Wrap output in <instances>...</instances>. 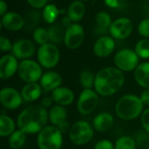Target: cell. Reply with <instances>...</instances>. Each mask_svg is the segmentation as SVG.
<instances>
[{"instance_id": "obj_1", "label": "cell", "mask_w": 149, "mask_h": 149, "mask_svg": "<svg viewBox=\"0 0 149 149\" xmlns=\"http://www.w3.org/2000/svg\"><path fill=\"white\" fill-rule=\"evenodd\" d=\"M49 120V113L41 105L29 106L18 115L17 127L26 134H38L46 127Z\"/></svg>"}, {"instance_id": "obj_2", "label": "cell", "mask_w": 149, "mask_h": 149, "mask_svg": "<svg viewBox=\"0 0 149 149\" xmlns=\"http://www.w3.org/2000/svg\"><path fill=\"white\" fill-rule=\"evenodd\" d=\"M125 83L122 71L114 66L105 67L95 75L94 89L99 95L108 97L116 93Z\"/></svg>"}, {"instance_id": "obj_3", "label": "cell", "mask_w": 149, "mask_h": 149, "mask_svg": "<svg viewBox=\"0 0 149 149\" xmlns=\"http://www.w3.org/2000/svg\"><path fill=\"white\" fill-rule=\"evenodd\" d=\"M144 104L140 97L134 94L122 96L115 105L116 115L124 120H132L142 114Z\"/></svg>"}, {"instance_id": "obj_4", "label": "cell", "mask_w": 149, "mask_h": 149, "mask_svg": "<svg viewBox=\"0 0 149 149\" xmlns=\"http://www.w3.org/2000/svg\"><path fill=\"white\" fill-rule=\"evenodd\" d=\"M62 132L54 126H46L38 134L37 143L39 149H60L63 144Z\"/></svg>"}, {"instance_id": "obj_5", "label": "cell", "mask_w": 149, "mask_h": 149, "mask_svg": "<svg viewBox=\"0 0 149 149\" xmlns=\"http://www.w3.org/2000/svg\"><path fill=\"white\" fill-rule=\"evenodd\" d=\"M37 58L42 67L52 69L58 64L60 52L56 45L49 42L38 47L37 51Z\"/></svg>"}, {"instance_id": "obj_6", "label": "cell", "mask_w": 149, "mask_h": 149, "mask_svg": "<svg viewBox=\"0 0 149 149\" xmlns=\"http://www.w3.org/2000/svg\"><path fill=\"white\" fill-rule=\"evenodd\" d=\"M93 128L84 120L75 122L69 130V138L71 141L77 146L87 144L93 137Z\"/></svg>"}, {"instance_id": "obj_7", "label": "cell", "mask_w": 149, "mask_h": 149, "mask_svg": "<svg viewBox=\"0 0 149 149\" xmlns=\"http://www.w3.org/2000/svg\"><path fill=\"white\" fill-rule=\"evenodd\" d=\"M140 58L134 50L129 48H123L118 51L113 58L115 67L125 72H132L139 65Z\"/></svg>"}, {"instance_id": "obj_8", "label": "cell", "mask_w": 149, "mask_h": 149, "mask_svg": "<svg viewBox=\"0 0 149 149\" xmlns=\"http://www.w3.org/2000/svg\"><path fill=\"white\" fill-rule=\"evenodd\" d=\"M42 66L38 62L32 59L21 60L18 65L17 73L19 78L26 83H36L40 80L42 73Z\"/></svg>"}, {"instance_id": "obj_9", "label": "cell", "mask_w": 149, "mask_h": 149, "mask_svg": "<svg viewBox=\"0 0 149 149\" xmlns=\"http://www.w3.org/2000/svg\"><path fill=\"white\" fill-rule=\"evenodd\" d=\"M100 102L99 94L92 89H84L78 99L77 107L81 114L87 115L95 111Z\"/></svg>"}, {"instance_id": "obj_10", "label": "cell", "mask_w": 149, "mask_h": 149, "mask_svg": "<svg viewBox=\"0 0 149 149\" xmlns=\"http://www.w3.org/2000/svg\"><path fill=\"white\" fill-rule=\"evenodd\" d=\"M134 31V24L130 18L126 17H119L113 21L108 29L109 35L116 40L127 38Z\"/></svg>"}, {"instance_id": "obj_11", "label": "cell", "mask_w": 149, "mask_h": 149, "mask_svg": "<svg viewBox=\"0 0 149 149\" xmlns=\"http://www.w3.org/2000/svg\"><path fill=\"white\" fill-rule=\"evenodd\" d=\"M85 39L84 27L79 23H72L65 29L64 44L71 50L78 49L81 46Z\"/></svg>"}, {"instance_id": "obj_12", "label": "cell", "mask_w": 149, "mask_h": 149, "mask_svg": "<svg viewBox=\"0 0 149 149\" xmlns=\"http://www.w3.org/2000/svg\"><path fill=\"white\" fill-rule=\"evenodd\" d=\"M36 52L37 50L34 41L29 38H19L13 43L11 54L17 59L24 60L31 58Z\"/></svg>"}, {"instance_id": "obj_13", "label": "cell", "mask_w": 149, "mask_h": 149, "mask_svg": "<svg viewBox=\"0 0 149 149\" xmlns=\"http://www.w3.org/2000/svg\"><path fill=\"white\" fill-rule=\"evenodd\" d=\"M49 120L52 125L58 128L62 133L70 130L67 121V111L63 106L55 105L49 111Z\"/></svg>"}, {"instance_id": "obj_14", "label": "cell", "mask_w": 149, "mask_h": 149, "mask_svg": "<svg viewBox=\"0 0 149 149\" xmlns=\"http://www.w3.org/2000/svg\"><path fill=\"white\" fill-rule=\"evenodd\" d=\"M116 46L115 39L110 35L99 37L93 44V51L98 58H107L110 56Z\"/></svg>"}, {"instance_id": "obj_15", "label": "cell", "mask_w": 149, "mask_h": 149, "mask_svg": "<svg viewBox=\"0 0 149 149\" xmlns=\"http://www.w3.org/2000/svg\"><path fill=\"white\" fill-rule=\"evenodd\" d=\"M0 102L3 107L9 110H15L23 102L21 93L12 87H4L0 92Z\"/></svg>"}, {"instance_id": "obj_16", "label": "cell", "mask_w": 149, "mask_h": 149, "mask_svg": "<svg viewBox=\"0 0 149 149\" xmlns=\"http://www.w3.org/2000/svg\"><path fill=\"white\" fill-rule=\"evenodd\" d=\"M19 63L12 54H5L0 59V78L8 79L17 72Z\"/></svg>"}, {"instance_id": "obj_17", "label": "cell", "mask_w": 149, "mask_h": 149, "mask_svg": "<svg viewBox=\"0 0 149 149\" xmlns=\"http://www.w3.org/2000/svg\"><path fill=\"white\" fill-rule=\"evenodd\" d=\"M1 25L9 31H18L24 27V17L14 11H7L1 17Z\"/></svg>"}, {"instance_id": "obj_18", "label": "cell", "mask_w": 149, "mask_h": 149, "mask_svg": "<svg viewBox=\"0 0 149 149\" xmlns=\"http://www.w3.org/2000/svg\"><path fill=\"white\" fill-rule=\"evenodd\" d=\"M40 86L45 92H53L55 89L61 86L62 77L54 71H49L43 73L40 80Z\"/></svg>"}, {"instance_id": "obj_19", "label": "cell", "mask_w": 149, "mask_h": 149, "mask_svg": "<svg viewBox=\"0 0 149 149\" xmlns=\"http://www.w3.org/2000/svg\"><path fill=\"white\" fill-rule=\"evenodd\" d=\"M52 97L57 105L63 107L71 105L74 100L73 92L70 88L65 86H59L52 92Z\"/></svg>"}, {"instance_id": "obj_20", "label": "cell", "mask_w": 149, "mask_h": 149, "mask_svg": "<svg viewBox=\"0 0 149 149\" xmlns=\"http://www.w3.org/2000/svg\"><path fill=\"white\" fill-rule=\"evenodd\" d=\"M113 122H114L113 116L110 113L104 112V113H100L93 119V128L96 131L104 133L112 128V127L113 126Z\"/></svg>"}, {"instance_id": "obj_21", "label": "cell", "mask_w": 149, "mask_h": 149, "mask_svg": "<svg viewBox=\"0 0 149 149\" xmlns=\"http://www.w3.org/2000/svg\"><path fill=\"white\" fill-rule=\"evenodd\" d=\"M86 14V6L84 2L79 0L72 1L67 7L66 16L72 23H79L83 19Z\"/></svg>"}, {"instance_id": "obj_22", "label": "cell", "mask_w": 149, "mask_h": 149, "mask_svg": "<svg viewBox=\"0 0 149 149\" xmlns=\"http://www.w3.org/2000/svg\"><path fill=\"white\" fill-rule=\"evenodd\" d=\"M42 87L40 84L27 83L21 90V96L25 102H33L39 99L42 93Z\"/></svg>"}, {"instance_id": "obj_23", "label": "cell", "mask_w": 149, "mask_h": 149, "mask_svg": "<svg viewBox=\"0 0 149 149\" xmlns=\"http://www.w3.org/2000/svg\"><path fill=\"white\" fill-rule=\"evenodd\" d=\"M134 79L137 84L144 89L149 88V62L140 63L134 70Z\"/></svg>"}, {"instance_id": "obj_24", "label": "cell", "mask_w": 149, "mask_h": 149, "mask_svg": "<svg viewBox=\"0 0 149 149\" xmlns=\"http://www.w3.org/2000/svg\"><path fill=\"white\" fill-rule=\"evenodd\" d=\"M65 29L66 28L62 24L54 23L52 24H50V26L47 28L50 43L58 45V44L64 42L65 35Z\"/></svg>"}, {"instance_id": "obj_25", "label": "cell", "mask_w": 149, "mask_h": 149, "mask_svg": "<svg viewBox=\"0 0 149 149\" xmlns=\"http://www.w3.org/2000/svg\"><path fill=\"white\" fill-rule=\"evenodd\" d=\"M43 18L42 13L39 12L38 10H28L24 16V29L26 31H34L36 28L38 27V24Z\"/></svg>"}, {"instance_id": "obj_26", "label": "cell", "mask_w": 149, "mask_h": 149, "mask_svg": "<svg viewBox=\"0 0 149 149\" xmlns=\"http://www.w3.org/2000/svg\"><path fill=\"white\" fill-rule=\"evenodd\" d=\"M63 12L62 10H59L56 4L54 3H48L42 10V17L43 20L49 24H52L56 23L58 16Z\"/></svg>"}, {"instance_id": "obj_27", "label": "cell", "mask_w": 149, "mask_h": 149, "mask_svg": "<svg viewBox=\"0 0 149 149\" xmlns=\"http://www.w3.org/2000/svg\"><path fill=\"white\" fill-rule=\"evenodd\" d=\"M15 123L8 115L2 114L0 116V136L7 137L15 132Z\"/></svg>"}, {"instance_id": "obj_28", "label": "cell", "mask_w": 149, "mask_h": 149, "mask_svg": "<svg viewBox=\"0 0 149 149\" xmlns=\"http://www.w3.org/2000/svg\"><path fill=\"white\" fill-rule=\"evenodd\" d=\"M27 139V134L18 129L9 136V146L11 149H20L24 147Z\"/></svg>"}, {"instance_id": "obj_29", "label": "cell", "mask_w": 149, "mask_h": 149, "mask_svg": "<svg viewBox=\"0 0 149 149\" xmlns=\"http://www.w3.org/2000/svg\"><path fill=\"white\" fill-rule=\"evenodd\" d=\"M95 22H96V26L102 29L108 30L113 23V20L109 13L104 10H100L95 15Z\"/></svg>"}, {"instance_id": "obj_30", "label": "cell", "mask_w": 149, "mask_h": 149, "mask_svg": "<svg viewBox=\"0 0 149 149\" xmlns=\"http://www.w3.org/2000/svg\"><path fill=\"white\" fill-rule=\"evenodd\" d=\"M32 39L35 42V44L40 45H45L49 43V35L47 29L44 27H38L32 31Z\"/></svg>"}, {"instance_id": "obj_31", "label": "cell", "mask_w": 149, "mask_h": 149, "mask_svg": "<svg viewBox=\"0 0 149 149\" xmlns=\"http://www.w3.org/2000/svg\"><path fill=\"white\" fill-rule=\"evenodd\" d=\"M134 51L140 58H149V38L140 39L134 46Z\"/></svg>"}, {"instance_id": "obj_32", "label": "cell", "mask_w": 149, "mask_h": 149, "mask_svg": "<svg viewBox=\"0 0 149 149\" xmlns=\"http://www.w3.org/2000/svg\"><path fill=\"white\" fill-rule=\"evenodd\" d=\"M79 82L84 89H92L95 83V75L89 70H84L79 75Z\"/></svg>"}, {"instance_id": "obj_33", "label": "cell", "mask_w": 149, "mask_h": 149, "mask_svg": "<svg viewBox=\"0 0 149 149\" xmlns=\"http://www.w3.org/2000/svg\"><path fill=\"white\" fill-rule=\"evenodd\" d=\"M135 148H136V142L130 136H121L116 141V142L114 144V149Z\"/></svg>"}, {"instance_id": "obj_34", "label": "cell", "mask_w": 149, "mask_h": 149, "mask_svg": "<svg viewBox=\"0 0 149 149\" xmlns=\"http://www.w3.org/2000/svg\"><path fill=\"white\" fill-rule=\"evenodd\" d=\"M138 32L143 38H149V17L142 19L138 24Z\"/></svg>"}, {"instance_id": "obj_35", "label": "cell", "mask_w": 149, "mask_h": 149, "mask_svg": "<svg viewBox=\"0 0 149 149\" xmlns=\"http://www.w3.org/2000/svg\"><path fill=\"white\" fill-rule=\"evenodd\" d=\"M12 46H13V44L8 38H6L4 36L0 37V50H1V52H7L10 51L11 52Z\"/></svg>"}, {"instance_id": "obj_36", "label": "cell", "mask_w": 149, "mask_h": 149, "mask_svg": "<svg viewBox=\"0 0 149 149\" xmlns=\"http://www.w3.org/2000/svg\"><path fill=\"white\" fill-rule=\"evenodd\" d=\"M26 2L34 9H44L48 4V0H26Z\"/></svg>"}, {"instance_id": "obj_37", "label": "cell", "mask_w": 149, "mask_h": 149, "mask_svg": "<svg viewBox=\"0 0 149 149\" xmlns=\"http://www.w3.org/2000/svg\"><path fill=\"white\" fill-rule=\"evenodd\" d=\"M141 126L144 128V130L149 134V108L143 111L141 118Z\"/></svg>"}, {"instance_id": "obj_38", "label": "cell", "mask_w": 149, "mask_h": 149, "mask_svg": "<svg viewBox=\"0 0 149 149\" xmlns=\"http://www.w3.org/2000/svg\"><path fill=\"white\" fill-rule=\"evenodd\" d=\"M93 149H114V145L108 140H101L95 144Z\"/></svg>"}, {"instance_id": "obj_39", "label": "cell", "mask_w": 149, "mask_h": 149, "mask_svg": "<svg viewBox=\"0 0 149 149\" xmlns=\"http://www.w3.org/2000/svg\"><path fill=\"white\" fill-rule=\"evenodd\" d=\"M141 100L142 101V103L144 104V106H149V88L148 89H145L141 94Z\"/></svg>"}, {"instance_id": "obj_40", "label": "cell", "mask_w": 149, "mask_h": 149, "mask_svg": "<svg viewBox=\"0 0 149 149\" xmlns=\"http://www.w3.org/2000/svg\"><path fill=\"white\" fill-rule=\"evenodd\" d=\"M104 3H106V5L109 8L112 9H116L119 7L120 5V1L119 0H104Z\"/></svg>"}, {"instance_id": "obj_41", "label": "cell", "mask_w": 149, "mask_h": 149, "mask_svg": "<svg viewBox=\"0 0 149 149\" xmlns=\"http://www.w3.org/2000/svg\"><path fill=\"white\" fill-rule=\"evenodd\" d=\"M52 102H53V99H52V96L51 97H45L41 100V106H43L44 107L47 108V107L52 106Z\"/></svg>"}, {"instance_id": "obj_42", "label": "cell", "mask_w": 149, "mask_h": 149, "mask_svg": "<svg viewBox=\"0 0 149 149\" xmlns=\"http://www.w3.org/2000/svg\"><path fill=\"white\" fill-rule=\"evenodd\" d=\"M7 9H8V7H7V3H5V1L1 0L0 1V15H1V17L3 16L7 12Z\"/></svg>"}, {"instance_id": "obj_43", "label": "cell", "mask_w": 149, "mask_h": 149, "mask_svg": "<svg viewBox=\"0 0 149 149\" xmlns=\"http://www.w3.org/2000/svg\"><path fill=\"white\" fill-rule=\"evenodd\" d=\"M61 24L66 28V27H68L70 24H72V22L71 21V19L65 15V16H64L63 17H62V20H61Z\"/></svg>"}, {"instance_id": "obj_44", "label": "cell", "mask_w": 149, "mask_h": 149, "mask_svg": "<svg viewBox=\"0 0 149 149\" xmlns=\"http://www.w3.org/2000/svg\"><path fill=\"white\" fill-rule=\"evenodd\" d=\"M79 1H81V2H87V1H90V0H79Z\"/></svg>"}, {"instance_id": "obj_45", "label": "cell", "mask_w": 149, "mask_h": 149, "mask_svg": "<svg viewBox=\"0 0 149 149\" xmlns=\"http://www.w3.org/2000/svg\"><path fill=\"white\" fill-rule=\"evenodd\" d=\"M120 2H124V1H127V0H119Z\"/></svg>"}, {"instance_id": "obj_46", "label": "cell", "mask_w": 149, "mask_h": 149, "mask_svg": "<svg viewBox=\"0 0 149 149\" xmlns=\"http://www.w3.org/2000/svg\"><path fill=\"white\" fill-rule=\"evenodd\" d=\"M146 149H149V147H148V148H146Z\"/></svg>"}]
</instances>
